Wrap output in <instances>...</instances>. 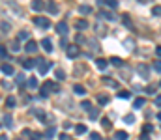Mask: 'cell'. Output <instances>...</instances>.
Instances as JSON below:
<instances>
[{"mask_svg": "<svg viewBox=\"0 0 161 140\" xmlns=\"http://www.w3.org/2000/svg\"><path fill=\"white\" fill-rule=\"evenodd\" d=\"M53 90H56V86H54V82L53 80H47L43 86L39 88V97H49L51 95V92Z\"/></svg>", "mask_w": 161, "mask_h": 140, "instance_id": "6da1fadb", "label": "cell"}, {"mask_svg": "<svg viewBox=\"0 0 161 140\" xmlns=\"http://www.w3.org/2000/svg\"><path fill=\"white\" fill-rule=\"evenodd\" d=\"M137 73L141 75L144 80H148V79H150V67H148V66H144V64L137 66Z\"/></svg>", "mask_w": 161, "mask_h": 140, "instance_id": "7a4b0ae2", "label": "cell"}, {"mask_svg": "<svg viewBox=\"0 0 161 140\" xmlns=\"http://www.w3.org/2000/svg\"><path fill=\"white\" fill-rule=\"evenodd\" d=\"M34 24L39 26V28H49L51 26V23H49L47 17H34Z\"/></svg>", "mask_w": 161, "mask_h": 140, "instance_id": "3957f363", "label": "cell"}, {"mask_svg": "<svg viewBox=\"0 0 161 140\" xmlns=\"http://www.w3.org/2000/svg\"><path fill=\"white\" fill-rule=\"evenodd\" d=\"M66 54H68V58H77V56L81 54L79 45H69V47H68V51H66Z\"/></svg>", "mask_w": 161, "mask_h": 140, "instance_id": "277c9868", "label": "cell"}, {"mask_svg": "<svg viewBox=\"0 0 161 140\" xmlns=\"http://www.w3.org/2000/svg\"><path fill=\"white\" fill-rule=\"evenodd\" d=\"M38 62V66H39V75H45L47 71H49V67H51L53 64H51V62H45V60H36Z\"/></svg>", "mask_w": 161, "mask_h": 140, "instance_id": "5b68a950", "label": "cell"}, {"mask_svg": "<svg viewBox=\"0 0 161 140\" xmlns=\"http://www.w3.org/2000/svg\"><path fill=\"white\" fill-rule=\"evenodd\" d=\"M54 30H56L60 36H66V34L69 32V26H68V23H64V21H62V23H58L56 26H54Z\"/></svg>", "mask_w": 161, "mask_h": 140, "instance_id": "8992f818", "label": "cell"}, {"mask_svg": "<svg viewBox=\"0 0 161 140\" xmlns=\"http://www.w3.org/2000/svg\"><path fill=\"white\" fill-rule=\"evenodd\" d=\"M30 8L34 11H41V10H45V2H43V0H32Z\"/></svg>", "mask_w": 161, "mask_h": 140, "instance_id": "52a82bcc", "label": "cell"}, {"mask_svg": "<svg viewBox=\"0 0 161 140\" xmlns=\"http://www.w3.org/2000/svg\"><path fill=\"white\" fill-rule=\"evenodd\" d=\"M24 51L28 52V54L36 52V51H38V43H36V41H26V45H24Z\"/></svg>", "mask_w": 161, "mask_h": 140, "instance_id": "ba28073f", "label": "cell"}, {"mask_svg": "<svg viewBox=\"0 0 161 140\" xmlns=\"http://www.w3.org/2000/svg\"><path fill=\"white\" fill-rule=\"evenodd\" d=\"M41 45H43V49H45L47 52H53V43H51V39H49V38L41 39Z\"/></svg>", "mask_w": 161, "mask_h": 140, "instance_id": "9c48e42d", "label": "cell"}, {"mask_svg": "<svg viewBox=\"0 0 161 140\" xmlns=\"http://www.w3.org/2000/svg\"><path fill=\"white\" fill-rule=\"evenodd\" d=\"M17 41H19V43H21V41H30V34L26 30H21L19 36H17Z\"/></svg>", "mask_w": 161, "mask_h": 140, "instance_id": "30bf717a", "label": "cell"}, {"mask_svg": "<svg viewBox=\"0 0 161 140\" xmlns=\"http://www.w3.org/2000/svg\"><path fill=\"white\" fill-rule=\"evenodd\" d=\"M114 140H129V135L125 131H116L114 133Z\"/></svg>", "mask_w": 161, "mask_h": 140, "instance_id": "8fae6325", "label": "cell"}, {"mask_svg": "<svg viewBox=\"0 0 161 140\" xmlns=\"http://www.w3.org/2000/svg\"><path fill=\"white\" fill-rule=\"evenodd\" d=\"M109 101H111V97L107 94H99V95H97V103H99V105H109Z\"/></svg>", "mask_w": 161, "mask_h": 140, "instance_id": "7c38bea8", "label": "cell"}, {"mask_svg": "<svg viewBox=\"0 0 161 140\" xmlns=\"http://www.w3.org/2000/svg\"><path fill=\"white\" fill-rule=\"evenodd\" d=\"M45 8L49 10V13H53V15H56V13H58V8H56V4H54V0H51V2L45 6Z\"/></svg>", "mask_w": 161, "mask_h": 140, "instance_id": "4fadbf2b", "label": "cell"}, {"mask_svg": "<svg viewBox=\"0 0 161 140\" xmlns=\"http://www.w3.org/2000/svg\"><path fill=\"white\" fill-rule=\"evenodd\" d=\"M96 67L99 69V71H103V69H107V60H103V58H97V60H96Z\"/></svg>", "mask_w": 161, "mask_h": 140, "instance_id": "5bb4252c", "label": "cell"}, {"mask_svg": "<svg viewBox=\"0 0 161 140\" xmlns=\"http://www.w3.org/2000/svg\"><path fill=\"white\" fill-rule=\"evenodd\" d=\"M75 26H77V30H86V28H88V23H86L85 19H79V21L75 23Z\"/></svg>", "mask_w": 161, "mask_h": 140, "instance_id": "9a60e30c", "label": "cell"}, {"mask_svg": "<svg viewBox=\"0 0 161 140\" xmlns=\"http://www.w3.org/2000/svg\"><path fill=\"white\" fill-rule=\"evenodd\" d=\"M0 69H2L4 75H13V67L10 64H2V66H0Z\"/></svg>", "mask_w": 161, "mask_h": 140, "instance_id": "2e32d148", "label": "cell"}, {"mask_svg": "<svg viewBox=\"0 0 161 140\" xmlns=\"http://www.w3.org/2000/svg\"><path fill=\"white\" fill-rule=\"evenodd\" d=\"M142 107H144V97H139V99H135V101H133V108H135V110L142 108Z\"/></svg>", "mask_w": 161, "mask_h": 140, "instance_id": "e0dca14e", "label": "cell"}, {"mask_svg": "<svg viewBox=\"0 0 161 140\" xmlns=\"http://www.w3.org/2000/svg\"><path fill=\"white\" fill-rule=\"evenodd\" d=\"M111 64H113L114 67H122L124 66V60L118 58V56H113V58H111Z\"/></svg>", "mask_w": 161, "mask_h": 140, "instance_id": "ac0fdd59", "label": "cell"}, {"mask_svg": "<svg viewBox=\"0 0 161 140\" xmlns=\"http://www.w3.org/2000/svg\"><path fill=\"white\" fill-rule=\"evenodd\" d=\"M99 17H103V19H107V21H116V17H114V13H109V11H99Z\"/></svg>", "mask_w": 161, "mask_h": 140, "instance_id": "d6986e66", "label": "cell"}, {"mask_svg": "<svg viewBox=\"0 0 161 140\" xmlns=\"http://www.w3.org/2000/svg\"><path fill=\"white\" fill-rule=\"evenodd\" d=\"M26 80H28V82H26V84H28V88H38V79H36V77H30V79H26Z\"/></svg>", "mask_w": 161, "mask_h": 140, "instance_id": "ffe728a7", "label": "cell"}, {"mask_svg": "<svg viewBox=\"0 0 161 140\" xmlns=\"http://www.w3.org/2000/svg\"><path fill=\"white\" fill-rule=\"evenodd\" d=\"M10 49H11V52H19V51H21L19 41H17V39H15V41H11V43H10Z\"/></svg>", "mask_w": 161, "mask_h": 140, "instance_id": "44dd1931", "label": "cell"}, {"mask_svg": "<svg viewBox=\"0 0 161 140\" xmlns=\"http://www.w3.org/2000/svg\"><path fill=\"white\" fill-rule=\"evenodd\" d=\"M75 94H79V95H86V90H85V86H81V84H75Z\"/></svg>", "mask_w": 161, "mask_h": 140, "instance_id": "7402d4cb", "label": "cell"}, {"mask_svg": "<svg viewBox=\"0 0 161 140\" xmlns=\"http://www.w3.org/2000/svg\"><path fill=\"white\" fill-rule=\"evenodd\" d=\"M79 13H82V15H88V13H92V8H90V6H81L79 8Z\"/></svg>", "mask_w": 161, "mask_h": 140, "instance_id": "603a6c76", "label": "cell"}, {"mask_svg": "<svg viewBox=\"0 0 161 140\" xmlns=\"http://www.w3.org/2000/svg\"><path fill=\"white\" fill-rule=\"evenodd\" d=\"M54 77H56L58 80H64V79H66V73H64V69H56V71H54Z\"/></svg>", "mask_w": 161, "mask_h": 140, "instance_id": "cb8c5ba5", "label": "cell"}, {"mask_svg": "<svg viewBox=\"0 0 161 140\" xmlns=\"http://www.w3.org/2000/svg\"><path fill=\"white\" fill-rule=\"evenodd\" d=\"M11 123H13V118H11L10 114H6V116H4V125H6V127H10V129H11Z\"/></svg>", "mask_w": 161, "mask_h": 140, "instance_id": "d4e9b609", "label": "cell"}, {"mask_svg": "<svg viewBox=\"0 0 161 140\" xmlns=\"http://www.w3.org/2000/svg\"><path fill=\"white\" fill-rule=\"evenodd\" d=\"M34 64H38V62H36V60H24L23 67H24V69H32V67H34Z\"/></svg>", "mask_w": 161, "mask_h": 140, "instance_id": "484cf974", "label": "cell"}, {"mask_svg": "<svg viewBox=\"0 0 161 140\" xmlns=\"http://www.w3.org/2000/svg\"><path fill=\"white\" fill-rule=\"evenodd\" d=\"M122 21H124V24L128 26V28H131V26H133V24H131V19H129L128 13H124V15H122Z\"/></svg>", "mask_w": 161, "mask_h": 140, "instance_id": "4316f807", "label": "cell"}, {"mask_svg": "<svg viewBox=\"0 0 161 140\" xmlns=\"http://www.w3.org/2000/svg\"><path fill=\"white\" fill-rule=\"evenodd\" d=\"M75 133H77V135H82V133H86V125L79 123V125H77V127H75Z\"/></svg>", "mask_w": 161, "mask_h": 140, "instance_id": "83f0119b", "label": "cell"}, {"mask_svg": "<svg viewBox=\"0 0 161 140\" xmlns=\"http://www.w3.org/2000/svg\"><path fill=\"white\" fill-rule=\"evenodd\" d=\"M24 80H26V79H24V75H23V73H19V75L15 77V82L19 84V86H23V84H24Z\"/></svg>", "mask_w": 161, "mask_h": 140, "instance_id": "f1b7e54d", "label": "cell"}, {"mask_svg": "<svg viewBox=\"0 0 161 140\" xmlns=\"http://www.w3.org/2000/svg\"><path fill=\"white\" fill-rule=\"evenodd\" d=\"M6 105H8V108H13L17 105V101H15V97H8V101H6Z\"/></svg>", "mask_w": 161, "mask_h": 140, "instance_id": "f546056e", "label": "cell"}, {"mask_svg": "<svg viewBox=\"0 0 161 140\" xmlns=\"http://www.w3.org/2000/svg\"><path fill=\"white\" fill-rule=\"evenodd\" d=\"M54 135H56V131L51 127V129H47V131H45V135H43V136H45V138H53Z\"/></svg>", "mask_w": 161, "mask_h": 140, "instance_id": "4dcf8cb0", "label": "cell"}, {"mask_svg": "<svg viewBox=\"0 0 161 140\" xmlns=\"http://www.w3.org/2000/svg\"><path fill=\"white\" fill-rule=\"evenodd\" d=\"M107 6L111 10H116L118 8V0H107Z\"/></svg>", "mask_w": 161, "mask_h": 140, "instance_id": "1f68e13d", "label": "cell"}, {"mask_svg": "<svg viewBox=\"0 0 161 140\" xmlns=\"http://www.w3.org/2000/svg\"><path fill=\"white\" fill-rule=\"evenodd\" d=\"M0 58H8V49L4 45H0Z\"/></svg>", "mask_w": 161, "mask_h": 140, "instance_id": "d6a6232c", "label": "cell"}, {"mask_svg": "<svg viewBox=\"0 0 161 140\" xmlns=\"http://www.w3.org/2000/svg\"><path fill=\"white\" fill-rule=\"evenodd\" d=\"M81 107H82V108H85V110H90V108H92V103H90L88 99H85V101H82V103H81Z\"/></svg>", "mask_w": 161, "mask_h": 140, "instance_id": "836d02e7", "label": "cell"}, {"mask_svg": "<svg viewBox=\"0 0 161 140\" xmlns=\"http://www.w3.org/2000/svg\"><path fill=\"white\" fill-rule=\"evenodd\" d=\"M101 125H103V129H111V120H109V118H103Z\"/></svg>", "mask_w": 161, "mask_h": 140, "instance_id": "e575fe53", "label": "cell"}, {"mask_svg": "<svg viewBox=\"0 0 161 140\" xmlns=\"http://www.w3.org/2000/svg\"><path fill=\"white\" fill-rule=\"evenodd\" d=\"M41 136H43V135H39V133H32V131H30V136H28V138H30V140H41Z\"/></svg>", "mask_w": 161, "mask_h": 140, "instance_id": "d590c367", "label": "cell"}, {"mask_svg": "<svg viewBox=\"0 0 161 140\" xmlns=\"http://www.w3.org/2000/svg\"><path fill=\"white\" fill-rule=\"evenodd\" d=\"M34 114H36V116L39 118V120H45V112L41 110V108H36V112H34Z\"/></svg>", "mask_w": 161, "mask_h": 140, "instance_id": "8d00e7d4", "label": "cell"}, {"mask_svg": "<svg viewBox=\"0 0 161 140\" xmlns=\"http://www.w3.org/2000/svg\"><path fill=\"white\" fill-rule=\"evenodd\" d=\"M124 122H125V123H135V116H133V114H128V116L124 118Z\"/></svg>", "mask_w": 161, "mask_h": 140, "instance_id": "74e56055", "label": "cell"}, {"mask_svg": "<svg viewBox=\"0 0 161 140\" xmlns=\"http://www.w3.org/2000/svg\"><path fill=\"white\" fill-rule=\"evenodd\" d=\"M152 13H154V15H156V17H161V6H154Z\"/></svg>", "mask_w": 161, "mask_h": 140, "instance_id": "f35d334b", "label": "cell"}, {"mask_svg": "<svg viewBox=\"0 0 161 140\" xmlns=\"http://www.w3.org/2000/svg\"><path fill=\"white\" fill-rule=\"evenodd\" d=\"M118 97H122V99H129V97H131V94H129V92H125V90H122V92L118 94Z\"/></svg>", "mask_w": 161, "mask_h": 140, "instance_id": "ab89813d", "label": "cell"}, {"mask_svg": "<svg viewBox=\"0 0 161 140\" xmlns=\"http://www.w3.org/2000/svg\"><path fill=\"white\" fill-rule=\"evenodd\" d=\"M90 140H103L99 133H90Z\"/></svg>", "mask_w": 161, "mask_h": 140, "instance_id": "60d3db41", "label": "cell"}, {"mask_svg": "<svg viewBox=\"0 0 161 140\" xmlns=\"http://www.w3.org/2000/svg\"><path fill=\"white\" fill-rule=\"evenodd\" d=\"M144 92H146V94H150V95H154V94H156V86H146Z\"/></svg>", "mask_w": 161, "mask_h": 140, "instance_id": "b9f144b4", "label": "cell"}, {"mask_svg": "<svg viewBox=\"0 0 161 140\" xmlns=\"http://www.w3.org/2000/svg\"><path fill=\"white\" fill-rule=\"evenodd\" d=\"M154 69H156L157 73H161V60H157V62H154Z\"/></svg>", "mask_w": 161, "mask_h": 140, "instance_id": "7bdbcfd3", "label": "cell"}, {"mask_svg": "<svg viewBox=\"0 0 161 140\" xmlns=\"http://www.w3.org/2000/svg\"><path fill=\"white\" fill-rule=\"evenodd\" d=\"M142 133H146V135H148V133H152V125H150V123H146L144 127H142Z\"/></svg>", "mask_w": 161, "mask_h": 140, "instance_id": "ee69618b", "label": "cell"}, {"mask_svg": "<svg viewBox=\"0 0 161 140\" xmlns=\"http://www.w3.org/2000/svg\"><path fill=\"white\" fill-rule=\"evenodd\" d=\"M75 41H77V43H82V41H85V36H82V34H77V36H75Z\"/></svg>", "mask_w": 161, "mask_h": 140, "instance_id": "f6af8a7d", "label": "cell"}, {"mask_svg": "<svg viewBox=\"0 0 161 140\" xmlns=\"http://www.w3.org/2000/svg\"><path fill=\"white\" fill-rule=\"evenodd\" d=\"M88 112H90V118H92V120H96V118H97V110H94V108H90Z\"/></svg>", "mask_w": 161, "mask_h": 140, "instance_id": "bcb514c9", "label": "cell"}, {"mask_svg": "<svg viewBox=\"0 0 161 140\" xmlns=\"http://www.w3.org/2000/svg\"><path fill=\"white\" fill-rule=\"evenodd\" d=\"M0 26H2V30H4V32H8V30H10V24H8V23H2Z\"/></svg>", "mask_w": 161, "mask_h": 140, "instance_id": "7dc6e473", "label": "cell"}, {"mask_svg": "<svg viewBox=\"0 0 161 140\" xmlns=\"http://www.w3.org/2000/svg\"><path fill=\"white\" fill-rule=\"evenodd\" d=\"M23 136L28 138V136H30V129H24V131H23Z\"/></svg>", "mask_w": 161, "mask_h": 140, "instance_id": "c3c4849f", "label": "cell"}, {"mask_svg": "<svg viewBox=\"0 0 161 140\" xmlns=\"http://www.w3.org/2000/svg\"><path fill=\"white\" fill-rule=\"evenodd\" d=\"M60 140H69V136L66 135V133H62V135H60Z\"/></svg>", "mask_w": 161, "mask_h": 140, "instance_id": "681fc988", "label": "cell"}, {"mask_svg": "<svg viewBox=\"0 0 161 140\" xmlns=\"http://www.w3.org/2000/svg\"><path fill=\"white\" fill-rule=\"evenodd\" d=\"M156 54H157V58H161V47H156Z\"/></svg>", "mask_w": 161, "mask_h": 140, "instance_id": "f907efd6", "label": "cell"}, {"mask_svg": "<svg viewBox=\"0 0 161 140\" xmlns=\"http://www.w3.org/2000/svg\"><path fill=\"white\" fill-rule=\"evenodd\" d=\"M141 140H150V136H148V135H144V133H142V136H141Z\"/></svg>", "mask_w": 161, "mask_h": 140, "instance_id": "816d5d0a", "label": "cell"}, {"mask_svg": "<svg viewBox=\"0 0 161 140\" xmlns=\"http://www.w3.org/2000/svg\"><path fill=\"white\" fill-rule=\"evenodd\" d=\"M156 105H161V95H157V97H156Z\"/></svg>", "mask_w": 161, "mask_h": 140, "instance_id": "f5cc1de1", "label": "cell"}, {"mask_svg": "<svg viewBox=\"0 0 161 140\" xmlns=\"http://www.w3.org/2000/svg\"><path fill=\"white\" fill-rule=\"evenodd\" d=\"M97 4H99V6H103V4H107V0H97Z\"/></svg>", "mask_w": 161, "mask_h": 140, "instance_id": "db71d44e", "label": "cell"}, {"mask_svg": "<svg viewBox=\"0 0 161 140\" xmlns=\"http://www.w3.org/2000/svg\"><path fill=\"white\" fill-rule=\"evenodd\" d=\"M139 2H141V4H144V2H146V4H150L152 0H139Z\"/></svg>", "mask_w": 161, "mask_h": 140, "instance_id": "11a10c76", "label": "cell"}, {"mask_svg": "<svg viewBox=\"0 0 161 140\" xmlns=\"http://www.w3.org/2000/svg\"><path fill=\"white\" fill-rule=\"evenodd\" d=\"M157 118H159V120H161V112H159V114H157Z\"/></svg>", "mask_w": 161, "mask_h": 140, "instance_id": "9f6ffc18", "label": "cell"}, {"mask_svg": "<svg viewBox=\"0 0 161 140\" xmlns=\"http://www.w3.org/2000/svg\"><path fill=\"white\" fill-rule=\"evenodd\" d=\"M0 140H6V136H0Z\"/></svg>", "mask_w": 161, "mask_h": 140, "instance_id": "6f0895ef", "label": "cell"}, {"mask_svg": "<svg viewBox=\"0 0 161 140\" xmlns=\"http://www.w3.org/2000/svg\"><path fill=\"white\" fill-rule=\"evenodd\" d=\"M0 127H2V125H0Z\"/></svg>", "mask_w": 161, "mask_h": 140, "instance_id": "680465c9", "label": "cell"}]
</instances>
